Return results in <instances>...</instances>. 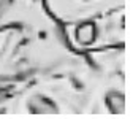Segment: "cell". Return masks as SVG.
<instances>
[{
  "instance_id": "cell-5",
  "label": "cell",
  "mask_w": 133,
  "mask_h": 119,
  "mask_svg": "<svg viewBox=\"0 0 133 119\" xmlns=\"http://www.w3.org/2000/svg\"><path fill=\"white\" fill-rule=\"evenodd\" d=\"M29 76H2L0 78V114H6L13 100L22 89Z\"/></svg>"
},
{
  "instance_id": "cell-1",
  "label": "cell",
  "mask_w": 133,
  "mask_h": 119,
  "mask_svg": "<svg viewBox=\"0 0 133 119\" xmlns=\"http://www.w3.org/2000/svg\"><path fill=\"white\" fill-rule=\"evenodd\" d=\"M125 8L111 11L103 16L79 19L62 24L68 45L81 54L106 46L125 45Z\"/></svg>"
},
{
  "instance_id": "cell-6",
  "label": "cell",
  "mask_w": 133,
  "mask_h": 119,
  "mask_svg": "<svg viewBox=\"0 0 133 119\" xmlns=\"http://www.w3.org/2000/svg\"><path fill=\"white\" fill-rule=\"evenodd\" d=\"M3 3H5V0H0V10H2V7H3Z\"/></svg>"
},
{
  "instance_id": "cell-3",
  "label": "cell",
  "mask_w": 133,
  "mask_h": 119,
  "mask_svg": "<svg viewBox=\"0 0 133 119\" xmlns=\"http://www.w3.org/2000/svg\"><path fill=\"white\" fill-rule=\"evenodd\" d=\"M44 7L57 22L66 24L127 8V0H44Z\"/></svg>"
},
{
  "instance_id": "cell-4",
  "label": "cell",
  "mask_w": 133,
  "mask_h": 119,
  "mask_svg": "<svg viewBox=\"0 0 133 119\" xmlns=\"http://www.w3.org/2000/svg\"><path fill=\"white\" fill-rule=\"evenodd\" d=\"M16 26H0V78L8 76L10 60L14 49V43L18 38Z\"/></svg>"
},
{
  "instance_id": "cell-2",
  "label": "cell",
  "mask_w": 133,
  "mask_h": 119,
  "mask_svg": "<svg viewBox=\"0 0 133 119\" xmlns=\"http://www.w3.org/2000/svg\"><path fill=\"white\" fill-rule=\"evenodd\" d=\"M100 72V70H98ZM87 114L94 116H127V78L125 70L100 72Z\"/></svg>"
}]
</instances>
